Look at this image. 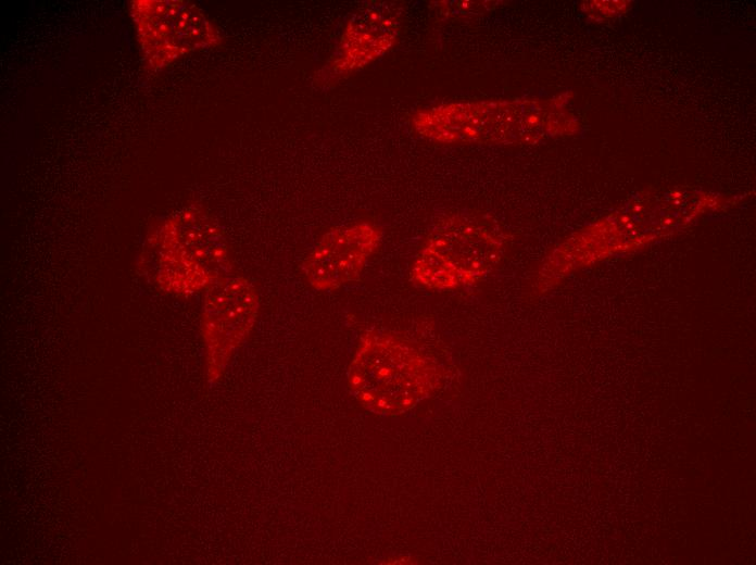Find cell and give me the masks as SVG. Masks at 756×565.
Wrapping results in <instances>:
<instances>
[{
  "label": "cell",
  "mask_w": 756,
  "mask_h": 565,
  "mask_svg": "<svg viewBox=\"0 0 756 565\" xmlns=\"http://www.w3.org/2000/svg\"><path fill=\"white\" fill-rule=\"evenodd\" d=\"M138 267L160 290L191 296L231 276L232 262L217 221L199 205L165 217L146 238Z\"/></svg>",
  "instance_id": "6da1fadb"
},
{
  "label": "cell",
  "mask_w": 756,
  "mask_h": 565,
  "mask_svg": "<svg viewBox=\"0 0 756 565\" xmlns=\"http://www.w3.org/2000/svg\"><path fill=\"white\" fill-rule=\"evenodd\" d=\"M564 115L531 101L486 100L417 111L412 123L423 137L443 143H514L560 129Z\"/></svg>",
  "instance_id": "3957f363"
},
{
  "label": "cell",
  "mask_w": 756,
  "mask_h": 565,
  "mask_svg": "<svg viewBox=\"0 0 756 565\" xmlns=\"http://www.w3.org/2000/svg\"><path fill=\"white\" fill-rule=\"evenodd\" d=\"M505 238L486 215L456 213L440 219L424 239L411 268L418 287L453 291L471 287L500 263Z\"/></svg>",
  "instance_id": "7a4b0ae2"
},
{
  "label": "cell",
  "mask_w": 756,
  "mask_h": 565,
  "mask_svg": "<svg viewBox=\"0 0 756 565\" xmlns=\"http://www.w3.org/2000/svg\"><path fill=\"white\" fill-rule=\"evenodd\" d=\"M436 364L398 336L369 331L350 365L348 384L363 403L378 410L407 409L439 382Z\"/></svg>",
  "instance_id": "277c9868"
},
{
  "label": "cell",
  "mask_w": 756,
  "mask_h": 565,
  "mask_svg": "<svg viewBox=\"0 0 756 565\" xmlns=\"http://www.w3.org/2000/svg\"><path fill=\"white\" fill-rule=\"evenodd\" d=\"M382 236V229L367 221L330 228L302 262L306 282L317 291H333L358 280Z\"/></svg>",
  "instance_id": "ba28073f"
},
{
  "label": "cell",
  "mask_w": 756,
  "mask_h": 565,
  "mask_svg": "<svg viewBox=\"0 0 756 565\" xmlns=\"http://www.w3.org/2000/svg\"><path fill=\"white\" fill-rule=\"evenodd\" d=\"M402 9L395 2H370L349 18L339 42L315 74L320 88H329L387 53L401 33Z\"/></svg>",
  "instance_id": "52a82bcc"
},
{
  "label": "cell",
  "mask_w": 756,
  "mask_h": 565,
  "mask_svg": "<svg viewBox=\"0 0 756 565\" xmlns=\"http://www.w3.org/2000/svg\"><path fill=\"white\" fill-rule=\"evenodd\" d=\"M129 9L143 61L150 70H163L222 41L215 24L191 1L135 0Z\"/></svg>",
  "instance_id": "5b68a950"
},
{
  "label": "cell",
  "mask_w": 756,
  "mask_h": 565,
  "mask_svg": "<svg viewBox=\"0 0 756 565\" xmlns=\"http://www.w3.org/2000/svg\"><path fill=\"white\" fill-rule=\"evenodd\" d=\"M260 306L255 286L243 276H230L206 291L201 332L205 346L206 375L216 381L230 357L251 331Z\"/></svg>",
  "instance_id": "8992f818"
}]
</instances>
